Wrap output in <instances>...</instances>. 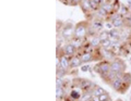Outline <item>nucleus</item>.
Returning <instances> with one entry per match:
<instances>
[{"label":"nucleus","instance_id":"20","mask_svg":"<svg viewBox=\"0 0 131 101\" xmlns=\"http://www.w3.org/2000/svg\"><path fill=\"white\" fill-rule=\"evenodd\" d=\"M129 9H130L129 7H126L125 5H121L120 10H119V13L122 15V17H126V15L128 14V13H130V12H129Z\"/></svg>","mask_w":131,"mask_h":101},{"label":"nucleus","instance_id":"25","mask_svg":"<svg viewBox=\"0 0 131 101\" xmlns=\"http://www.w3.org/2000/svg\"><path fill=\"white\" fill-rule=\"evenodd\" d=\"M94 1H95V2L97 3V5H100V6H102V5H103V3L105 2L104 0H94Z\"/></svg>","mask_w":131,"mask_h":101},{"label":"nucleus","instance_id":"3","mask_svg":"<svg viewBox=\"0 0 131 101\" xmlns=\"http://www.w3.org/2000/svg\"><path fill=\"white\" fill-rule=\"evenodd\" d=\"M74 26L71 23H66L61 28L60 35L64 40H72V38L74 37Z\"/></svg>","mask_w":131,"mask_h":101},{"label":"nucleus","instance_id":"28","mask_svg":"<svg viewBox=\"0 0 131 101\" xmlns=\"http://www.w3.org/2000/svg\"><path fill=\"white\" fill-rule=\"evenodd\" d=\"M117 101H121V100H120V99H118V100H117Z\"/></svg>","mask_w":131,"mask_h":101},{"label":"nucleus","instance_id":"22","mask_svg":"<svg viewBox=\"0 0 131 101\" xmlns=\"http://www.w3.org/2000/svg\"><path fill=\"white\" fill-rule=\"evenodd\" d=\"M104 26H105L106 30L110 31V30H113V28H114V24H113V22H112V21H109V22H105Z\"/></svg>","mask_w":131,"mask_h":101},{"label":"nucleus","instance_id":"14","mask_svg":"<svg viewBox=\"0 0 131 101\" xmlns=\"http://www.w3.org/2000/svg\"><path fill=\"white\" fill-rule=\"evenodd\" d=\"M89 44L92 46V48H96L101 44V40H100V38H98V36H92V37L90 38Z\"/></svg>","mask_w":131,"mask_h":101},{"label":"nucleus","instance_id":"7","mask_svg":"<svg viewBox=\"0 0 131 101\" xmlns=\"http://www.w3.org/2000/svg\"><path fill=\"white\" fill-rule=\"evenodd\" d=\"M77 51H78V48L73 45V44H67L64 47H63V52H64V54H67V55H73V54H75L77 53Z\"/></svg>","mask_w":131,"mask_h":101},{"label":"nucleus","instance_id":"27","mask_svg":"<svg viewBox=\"0 0 131 101\" xmlns=\"http://www.w3.org/2000/svg\"><path fill=\"white\" fill-rule=\"evenodd\" d=\"M106 1H107V2H110V1H112V0H106Z\"/></svg>","mask_w":131,"mask_h":101},{"label":"nucleus","instance_id":"15","mask_svg":"<svg viewBox=\"0 0 131 101\" xmlns=\"http://www.w3.org/2000/svg\"><path fill=\"white\" fill-rule=\"evenodd\" d=\"M98 38H100L101 42L104 41L106 39H109V31H101L98 32Z\"/></svg>","mask_w":131,"mask_h":101},{"label":"nucleus","instance_id":"6","mask_svg":"<svg viewBox=\"0 0 131 101\" xmlns=\"http://www.w3.org/2000/svg\"><path fill=\"white\" fill-rule=\"evenodd\" d=\"M112 86H113V88L115 90H117V91H121V88H122V86H124V84H125V82H124V79H122V76H118V77H116L112 83Z\"/></svg>","mask_w":131,"mask_h":101},{"label":"nucleus","instance_id":"1","mask_svg":"<svg viewBox=\"0 0 131 101\" xmlns=\"http://www.w3.org/2000/svg\"><path fill=\"white\" fill-rule=\"evenodd\" d=\"M89 27H90V23L86 21L78 23L74 27V37H78V38L86 37L88 32H89Z\"/></svg>","mask_w":131,"mask_h":101},{"label":"nucleus","instance_id":"11","mask_svg":"<svg viewBox=\"0 0 131 101\" xmlns=\"http://www.w3.org/2000/svg\"><path fill=\"white\" fill-rule=\"evenodd\" d=\"M68 56L67 54H63V55H61L60 56V65L62 68H64L66 71H68L69 68H71L70 67V60L68 59Z\"/></svg>","mask_w":131,"mask_h":101},{"label":"nucleus","instance_id":"16","mask_svg":"<svg viewBox=\"0 0 131 101\" xmlns=\"http://www.w3.org/2000/svg\"><path fill=\"white\" fill-rule=\"evenodd\" d=\"M81 97H82V95L80 94L79 90H75V89L71 90V92H70V99L71 100H79V99H81Z\"/></svg>","mask_w":131,"mask_h":101},{"label":"nucleus","instance_id":"23","mask_svg":"<svg viewBox=\"0 0 131 101\" xmlns=\"http://www.w3.org/2000/svg\"><path fill=\"white\" fill-rule=\"evenodd\" d=\"M62 85H63V80L61 77H57V80H56V86L57 87H61V88H63L62 87Z\"/></svg>","mask_w":131,"mask_h":101},{"label":"nucleus","instance_id":"4","mask_svg":"<svg viewBox=\"0 0 131 101\" xmlns=\"http://www.w3.org/2000/svg\"><path fill=\"white\" fill-rule=\"evenodd\" d=\"M110 21L113 22L114 27H116V28H119V30H121V28L126 27L125 18L122 17L119 12H116V13L112 14V20H110Z\"/></svg>","mask_w":131,"mask_h":101},{"label":"nucleus","instance_id":"5","mask_svg":"<svg viewBox=\"0 0 131 101\" xmlns=\"http://www.w3.org/2000/svg\"><path fill=\"white\" fill-rule=\"evenodd\" d=\"M110 68L116 73H124L126 70V63L121 59H115L113 62H110Z\"/></svg>","mask_w":131,"mask_h":101},{"label":"nucleus","instance_id":"18","mask_svg":"<svg viewBox=\"0 0 131 101\" xmlns=\"http://www.w3.org/2000/svg\"><path fill=\"white\" fill-rule=\"evenodd\" d=\"M92 92H93V96L98 97V96L103 95L104 92H106V90L104 89V88H102V87H95V88H94V89L92 90Z\"/></svg>","mask_w":131,"mask_h":101},{"label":"nucleus","instance_id":"17","mask_svg":"<svg viewBox=\"0 0 131 101\" xmlns=\"http://www.w3.org/2000/svg\"><path fill=\"white\" fill-rule=\"evenodd\" d=\"M56 97H57V99H58V100L63 99V97H64V90H63V88L56 87Z\"/></svg>","mask_w":131,"mask_h":101},{"label":"nucleus","instance_id":"12","mask_svg":"<svg viewBox=\"0 0 131 101\" xmlns=\"http://www.w3.org/2000/svg\"><path fill=\"white\" fill-rule=\"evenodd\" d=\"M104 24H105V23H103V22L101 21V20H94V21L91 23V26H92L96 32H101L102 28L105 27Z\"/></svg>","mask_w":131,"mask_h":101},{"label":"nucleus","instance_id":"26","mask_svg":"<svg viewBox=\"0 0 131 101\" xmlns=\"http://www.w3.org/2000/svg\"><path fill=\"white\" fill-rule=\"evenodd\" d=\"M127 2H128V7L131 9V0H127Z\"/></svg>","mask_w":131,"mask_h":101},{"label":"nucleus","instance_id":"10","mask_svg":"<svg viewBox=\"0 0 131 101\" xmlns=\"http://www.w3.org/2000/svg\"><path fill=\"white\" fill-rule=\"evenodd\" d=\"M93 52H94V49H92L91 51H85L84 53L81 55V60H82V62H83V63H89V62H91L92 60L94 59Z\"/></svg>","mask_w":131,"mask_h":101},{"label":"nucleus","instance_id":"13","mask_svg":"<svg viewBox=\"0 0 131 101\" xmlns=\"http://www.w3.org/2000/svg\"><path fill=\"white\" fill-rule=\"evenodd\" d=\"M82 63H83V62H82L81 58H78V56H73L72 59H70V67L71 68L79 67Z\"/></svg>","mask_w":131,"mask_h":101},{"label":"nucleus","instance_id":"8","mask_svg":"<svg viewBox=\"0 0 131 101\" xmlns=\"http://www.w3.org/2000/svg\"><path fill=\"white\" fill-rule=\"evenodd\" d=\"M80 6H81L82 11H83L85 14L90 13V12H94L92 10L91 3H90V0H80Z\"/></svg>","mask_w":131,"mask_h":101},{"label":"nucleus","instance_id":"2","mask_svg":"<svg viewBox=\"0 0 131 101\" xmlns=\"http://www.w3.org/2000/svg\"><path fill=\"white\" fill-rule=\"evenodd\" d=\"M94 71H95L96 73H98L105 79V77L108 75L109 72L112 71V68H110V62H108L107 60H106V61L98 62L95 65V67H94Z\"/></svg>","mask_w":131,"mask_h":101},{"label":"nucleus","instance_id":"21","mask_svg":"<svg viewBox=\"0 0 131 101\" xmlns=\"http://www.w3.org/2000/svg\"><path fill=\"white\" fill-rule=\"evenodd\" d=\"M98 98H100V101H107V100L110 99V97L108 95V92H104L103 95L98 96Z\"/></svg>","mask_w":131,"mask_h":101},{"label":"nucleus","instance_id":"9","mask_svg":"<svg viewBox=\"0 0 131 101\" xmlns=\"http://www.w3.org/2000/svg\"><path fill=\"white\" fill-rule=\"evenodd\" d=\"M102 55H103V58L105 60H107V61H113V60L116 59V54L114 53L113 50H108V49H104V48H102Z\"/></svg>","mask_w":131,"mask_h":101},{"label":"nucleus","instance_id":"24","mask_svg":"<svg viewBox=\"0 0 131 101\" xmlns=\"http://www.w3.org/2000/svg\"><path fill=\"white\" fill-rule=\"evenodd\" d=\"M90 68H91V66L89 65V64H84V65H82V67H81V71L82 72H88Z\"/></svg>","mask_w":131,"mask_h":101},{"label":"nucleus","instance_id":"19","mask_svg":"<svg viewBox=\"0 0 131 101\" xmlns=\"http://www.w3.org/2000/svg\"><path fill=\"white\" fill-rule=\"evenodd\" d=\"M96 13L98 14V17H101V18H107L108 15H110L107 11H106L105 9H103L102 7H100V9H98L97 11H96Z\"/></svg>","mask_w":131,"mask_h":101},{"label":"nucleus","instance_id":"29","mask_svg":"<svg viewBox=\"0 0 131 101\" xmlns=\"http://www.w3.org/2000/svg\"><path fill=\"white\" fill-rule=\"evenodd\" d=\"M107 101H112V100H110V99H109V100H107Z\"/></svg>","mask_w":131,"mask_h":101}]
</instances>
